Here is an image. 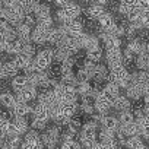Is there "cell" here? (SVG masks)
I'll list each match as a JSON object with an SVG mask.
<instances>
[{
  "mask_svg": "<svg viewBox=\"0 0 149 149\" xmlns=\"http://www.w3.org/2000/svg\"><path fill=\"white\" fill-rule=\"evenodd\" d=\"M25 86H28V78L25 76V74H16V76L12 78V81H10V88H12V91H13L15 94L19 92L21 89H24Z\"/></svg>",
  "mask_w": 149,
  "mask_h": 149,
  "instance_id": "cb8c5ba5",
  "label": "cell"
},
{
  "mask_svg": "<svg viewBox=\"0 0 149 149\" xmlns=\"http://www.w3.org/2000/svg\"><path fill=\"white\" fill-rule=\"evenodd\" d=\"M133 84H137L140 86H149V74L146 70H137L130 73V81Z\"/></svg>",
  "mask_w": 149,
  "mask_h": 149,
  "instance_id": "ac0fdd59",
  "label": "cell"
},
{
  "mask_svg": "<svg viewBox=\"0 0 149 149\" xmlns=\"http://www.w3.org/2000/svg\"><path fill=\"white\" fill-rule=\"evenodd\" d=\"M133 63L137 67V70H148V67H149V56H148V53L137 54L134 57Z\"/></svg>",
  "mask_w": 149,
  "mask_h": 149,
  "instance_id": "8d00e7d4",
  "label": "cell"
},
{
  "mask_svg": "<svg viewBox=\"0 0 149 149\" xmlns=\"http://www.w3.org/2000/svg\"><path fill=\"white\" fill-rule=\"evenodd\" d=\"M101 127H102V129H105V130H108V132H113V133H114V132H117V130H118L120 123H118L117 117L105 114V116H104V118H102V121H101Z\"/></svg>",
  "mask_w": 149,
  "mask_h": 149,
  "instance_id": "44dd1931",
  "label": "cell"
},
{
  "mask_svg": "<svg viewBox=\"0 0 149 149\" xmlns=\"http://www.w3.org/2000/svg\"><path fill=\"white\" fill-rule=\"evenodd\" d=\"M124 145H126L127 149H146L145 140H143L140 136H132V137H127Z\"/></svg>",
  "mask_w": 149,
  "mask_h": 149,
  "instance_id": "f1b7e54d",
  "label": "cell"
},
{
  "mask_svg": "<svg viewBox=\"0 0 149 149\" xmlns=\"http://www.w3.org/2000/svg\"><path fill=\"white\" fill-rule=\"evenodd\" d=\"M2 35H3L5 41H13V40H16V31H15V28L10 26L9 24H8V26L5 28V31L2 32Z\"/></svg>",
  "mask_w": 149,
  "mask_h": 149,
  "instance_id": "60d3db41",
  "label": "cell"
},
{
  "mask_svg": "<svg viewBox=\"0 0 149 149\" xmlns=\"http://www.w3.org/2000/svg\"><path fill=\"white\" fill-rule=\"evenodd\" d=\"M53 28H47L42 25H35L34 31H31V42L34 45H44L48 42V37Z\"/></svg>",
  "mask_w": 149,
  "mask_h": 149,
  "instance_id": "5b68a950",
  "label": "cell"
},
{
  "mask_svg": "<svg viewBox=\"0 0 149 149\" xmlns=\"http://www.w3.org/2000/svg\"><path fill=\"white\" fill-rule=\"evenodd\" d=\"M81 127H82V121H81V118H79L78 116H73V117L69 120V123L66 124V127H64V129H66L67 132H70L72 134L78 136V133H79Z\"/></svg>",
  "mask_w": 149,
  "mask_h": 149,
  "instance_id": "e575fe53",
  "label": "cell"
},
{
  "mask_svg": "<svg viewBox=\"0 0 149 149\" xmlns=\"http://www.w3.org/2000/svg\"><path fill=\"white\" fill-rule=\"evenodd\" d=\"M101 94L107 98V100H110L111 102L120 95V88H118V85L117 84H114L113 81H108V82H105V86L101 89Z\"/></svg>",
  "mask_w": 149,
  "mask_h": 149,
  "instance_id": "5bb4252c",
  "label": "cell"
},
{
  "mask_svg": "<svg viewBox=\"0 0 149 149\" xmlns=\"http://www.w3.org/2000/svg\"><path fill=\"white\" fill-rule=\"evenodd\" d=\"M32 111V107L28 102H22V101H16L15 105L10 108V113L13 117H26L29 116Z\"/></svg>",
  "mask_w": 149,
  "mask_h": 149,
  "instance_id": "2e32d148",
  "label": "cell"
},
{
  "mask_svg": "<svg viewBox=\"0 0 149 149\" xmlns=\"http://www.w3.org/2000/svg\"><path fill=\"white\" fill-rule=\"evenodd\" d=\"M53 48L50 47H44L42 50H40L34 58H32V64L35 67V70L40 73V72H45L51 64H53Z\"/></svg>",
  "mask_w": 149,
  "mask_h": 149,
  "instance_id": "7a4b0ae2",
  "label": "cell"
},
{
  "mask_svg": "<svg viewBox=\"0 0 149 149\" xmlns=\"http://www.w3.org/2000/svg\"><path fill=\"white\" fill-rule=\"evenodd\" d=\"M2 58H3V57H2V54H0V60H2ZM0 63H2V61H0Z\"/></svg>",
  "mask_w": 149,
  "mask_h": 149,
  "instance_id": "f907efd6",
  "label": "cell"
},
{
  "mask_svg": "<svg viewBox=\"0 0 149 149\" xmlns=\"http://www.w3.org/2000/svg\"><path fill=\"white\" fill-rule=\"evenodd\" d=\"M22 24H25V25H28V26H31V28H32V26L37 24V21H35V18L32 16V13H29V15H25V18H24Z\"/></svg>",
  "mask_w": 149,
  "mask_h": 149,
  "instance_id": "ee69618b",
  "label": "cell"
},
{
  "mask_svg": "<svg viewBox=\"0 0 149 149\" xmlns=\"http://www.w3.org/2000/svg\"><path fill=\"white\" fill-rule=\"evenodd\" d=\"M53 2L57 5V6H60V8H63L64 5H67V3H70V2H73V0H53Z\"/></svg>",
  "mask_w": 149,
  "mask_h": 149,
  "instance_id": "c3c4849f",
  "label": "cell"
},
{
  "mask_svg": "<svg viewBox=\"0 0 149 149\" xmlns=\"http://www.w3.org/2000/svg\"><path fill=\"white\" fill-rule=\"evenodd\" d=\"M32 15H34V18H35V21L37 19H40V18H44V16H48V15H51V9H50V6L47 5V3H37V6L34 8V10H32Z\"/></svg>",
  "mask_w": 149,
  "mask_h": 149,
  "instance_id": "83f0119b",
  "label": "cell"
},
{
  "mask_svg": "<svg viewBox=\"0 0 149 149\" xmlns=\"http://www.w3.org/2000/svg\"><path fill=\"white\" fill-rule=\"evenodd\" d=\"M60 28L64 31V34L67 37H78L84 32V22L79 21V18L76 19H70V21H66L60 25Z\"/></svg>",
  "mask_w": 149,
  "mask_h": 149,
  "instance_id": "8992f818",
  "label": "cell"
},
{
  "mask_svg": "<svg viewBox=\"0 0 149 149\" xmlns=\"http://www.w3.org/2000/svg\"><path fill=\"white\" fill-rule=\"evenodd\" d=\"M136 8H137V9H140V10H146V12H148V8H149V0H137Z\"/></svg>",
  "mask_w": 149,
  "mask_h": 149,
  "instance_id": "f6af8a7d",
  "label": "cell"
},
{
  "mask_svg": "<svg viewBox=\"0 0 149 149\" xmlns=\"http://www.w3.org/2000/svg\"><path fill=\"white\" fill-rule=\"evenodd\" d=\"M94 110H95V113H100V114H102V116H105V114H108V111L113 108V102L110 101V100H107L101 92H100V95L97 97V98H94Z\"/></svg>",
  "mask_w": 149,
  "mask_h": 149,
  "instance_id": "7c38bea8",
  "label": "cell"
},
{
  "mask_svg": "<svg viewBox=\"0 0 149 149\" xmlns=\"http://www.w3.org/2000/svg\"><path fill=\"white\" fill-rule=\"evenodd\" d=\"M12 60L15 61V64L18 66L19 70H24V69L32 61V57L28 56V54H25V53H18V54H15V57H13Z\"/></svg>",
  "mask_w": 149,
  "mask_h": 149,
  "instance_id": "d6a6232c",
  "label": "cell"
},
{
  "mask_svg": "<svg viewBox=\"0 0 149 149\" xmlns=\"http://www.w3.org/2000/svg\"><path fill=\"white\" fill-rule=\"evenodd\" d=\"M97 47H101L100 45V40L97 35H92V34H86L85 35V40H84V45H82V50H94Z\"/></svg>",
  "mask_w": 149,
  "mask_h": 149,
  "instance_id": "d590c367",
  "label": "cell"
},
{
  "mask_svg": "<svg viewBox=\"0 0 149 149\" xmlns=\"http://www.w3.org/2000/svg\"><path fill=\"white\" fill-rule=\"evenodd\" d=\"M5 44H6V41H5V38H3V35L0 34V53L3 51V47H5Z\"/></svg>",
  "mask_w": 149,
  "mask_h": 149,
  "instance_id": "681fc988",
  "label": "cell"
},
{
  "mask_svg": "<svg viewBox=\"0 0 149 149\" xmlns=\"http://www.w3.org/2000/svg\"><path fill=\"white\" fill-rule=\"evenodd\" d=\"M91 88H92L91 81H78L76 85H74V89H76L78 95H81L82 98H88Z\"/></svg>",
  "mask_w": 149,
  "mask_h": 149,
  "instance_id": "f546056e",
  "label": "cell"
},
{
  "mask_svg": "<svg viewBox=\"0 0 149 149\" xmlns=\"http://www.w3.org/2000/svg\"><path fill=\"white\" fill-rule=\"evenodd\" d=\"M6 79H9V73H8L5 61H2L0 63V81H6Z\"/></svg>",
  "mask_w": 149,
  "mask_h": 149,
  "instance_id": "7bdbcfd3",
  "label": "cell"
},
{
  "mask_svg": "<svg viewBox=\"0 0 149 149\" xmlns=\"http://www.w3.org/2000/svg\"><path fill=\"white\" fill-rule=\"evenodd\" d=\"M118 123L120 124H126V123H130V121H134V116L130 110H126V111H120L118 113V117H117Z\"/></svg>",
  "mask_w": 149,
  "mask_h": 149,
  "instance_id": "f35d334b",
  "label": "cell"
},
{
  "mask_svg": "<svg viewBox=\"0 0 149 149\" xmlns=\"http://www.w3.org/2000/svg\"><path fill=\"white\" fill-rule=\"evenodd\" d=\"M148 88L149 86H140L137 84H133V82H129V85L124 88L126 91V97L130 100V101H139L142 97L148 95Z\"/></svg>",
  "mask_w": 149,
  "mask_h": 149,
  "instance_id": "52a82bcc",
  "label": "cell"
},
{
  "mask_svg": "<svg viewBox=\"0 0 149 149\" xmlns=\"http://www.w3.org/2000/svg\"><path fill=\"white\" fill-rule=\"evenodd\" d=\"M16 31V40H19L21 42H31V26L25 25V24H19L18 26H15Z\"/></svg>",
  "mask_w": 149,
  "mask_h": 149,
  "instance_id": "d6986e66",
  "label": "cell"
},
{
  "mask_svg": "<svg viewBox=\"0 0 149 149\" xmlns=\"http://www.w3.org/2000/svg\"><path fill=\"white\" fill-rule=\"evenodd\" d=\"M31 116H32V120H38V121L48 123V120H50L48 107H47V105H42V104H37L35 107H32Z\"/></svg>",
  "mask_w": 149,
  "mask_h": 149,
  "instance_id": "4fadbf2b",
  "label": "cell"
},
{
  "mask_svg": "<svg viewBox=\"0 0 149 149\" xmlns=\"http://www.w3.org/2000/svg\"><path fill=\"white\" fill-rule=\"evenodd\" d=\"M16 102V97L15 94L9 92V91H2L0 92V107H5L8 110H10Z\"/></svg>",
  "mask_w": 149,
  "mask_h": 149,
  "instance_id": "484cf974",
  "label": "cell"
},
{
  "mask_svg": "<svg viewBox=\"0 0 149 149\" xmlns=\"http://www.w3.org/2000/svg\"><path fill=\"white\" fill-rule=\"evenodd\" d=\"M0 92H2V91H0Z\"/></svg>",
  "mask_w": 149,
  "mask_h": 149,
  "instance_id": "816d5d0a",
  "label": "cell"
},
{
  "mask_svg": "<svg viewBox=\"0 0 149 149\" xmlns=\"http://www.w3.org/2000/svg\"><path fill=\"white\" fill-rule=\"evenodd\" d=\"M69 57L67 51L63 48V47H56V50H53V58L58 63H61L63 60H66Z\"/></svg>",
  "mask_w": 149,
  "mask_h": 149,
  "instance_id": "ab89813d",
  "label": "cell"
},
{
  "mask_svg": "<svg viewBox=\"0 0 149 149\" xmlns=\"http://www.w3.org/2000/svg\"><path fill=\"white\" fill-rule=\"evenodd\" d=\"M45 127H47V123H44V121H38V120H32L31 121V129H34L37 132H42Z\"/></svg>",
  "mask_w": 149,
  "mask_h": 149,
  "instance_id": "b9f144b4",
  "label": "cell"
},
{
  "mask_svg": "<svg viewBox=\"0 0 149 149\" xmlns=\"http://www.w3.org/2000/svg\"><path fill=\"white\" fill-rule=\"evenodd\" d=\"M110 70V81H113L114 84L118 85V88L124 89L127 85H129V81H130V73L127 70V67L124 64H118V66H114Z\"/></svg>",
  "mask_w": 149,
  "mask_h": 149,
  "instance_id": "3957f363",
  "label": "cell"
},
{
  "mask_svg": "<svg viewBox=\"0 0 149 149\" xmlns=\"http://www.w3.org/2000/svg\"><path fill=\"white\" fill-rule=\"evenodd\" d=\"M104 57V53H102V47H97L94 50H88L86 54H85V60L88 61H92V63H100Z\"/></svg>",
  "mask_w": 149,
  "mask_h": 149,
  "instance_id": "1f68e13d",
  "label": "cell"
},
{
  "mask_svg": "<svg viewBox=\"0 0 149 149\" xmlns=\"http://www.w3.org/2000/svg\"><path fill=\"white\" fill-rule=\"evenodd\" d=\"M136 3H137V0H120V5L130 6V8H136Z\"/></svg>",
  "mask_w": 149,
  "mask_h": 149,
  "instance_id": "bcb514c9",
  "label": "cell"
},
{
  "mask_svg": "<svg viewBox=\"0 0 149 149\" xmlns=\"http://www.w3.org/2000/svg\"><path fill=\"white\" fill-rule=\"evenodd\" d=\"M113 108L117 110L118 113L120 111H126V110H130L132 108V101L126 97V95H118L114 101H113Z\"/></svg>",
  "mask_w": 149,
  "mask_h": 149,
  "instance_id": "603a6c76",
  "label": "cell"
},
{
  "mask_svg": "<svg viewBox=\"0 0 149 149\" xmlns=\"http://www.w3.org/2000/svg\"><path fill=\"white\" fill-rule=\"evenodd\" d=\"M60 133H61V129L58 126H56V124L47 126L42 130V133L40 134L44 148H47V149H57L58 142H60Z\"/></svg>",
  "mask_w": 149,
  "mask_h": 149,
  "instance_id": "6da1fadb",
  "label": "cell"
},
{
  "mask_svg": "<svg viewBox=\"0 0 149 149\" xmlns=\"http://www.w3.org/2000/svg\"><path fill=\"white\" fill-rule=\"evenodd\" d=\"M78 113H82L85 116H92L95 113L92 100L91 98H81V104H79V111Z\"/></svg>",
  "mask_w": 149,
  "mask_h": 149,
  "instance_id": "836d02e7",
  "label": "cell"
},
{
  "mask_svg": "<svg viewBox=\"0 0 149 149\" xmlns=\"http://www.w3.org/2000/svg\"><path fill=\"white\" fill-rule=\"evenodd\" d=\"M37 101H38V104H42V105H47V107L60 104V102L56 100V97H54V94H53V89H45V91L38 92Z\"/></svg>",
  "mask_w": 149,
  "mask_h": 149,
  "instance_id": "9a60e30c",
  "label": "cell"
},
{
  "mask_svg": "<svg viewBox=\"0 0 149 149\" xmlns=\"http://www.w3.org/2000/svg\"><path fill=\"white\" fill-rule=\"evenodd\" d=\"M118 130L123 133V136L127 139V137H132V136H139V127L134 121H130V123H126V124H120Z\"/></svg>",
  "mask_w": 149,
  "mask_h": 149,
  "instance_id": "d4e9b609",
  "label": "cell"
},
{
  "mask_svg": "<svg viewBox=\"0 0 149 149\" xmlns=\"http://www.w3.org/2000/svg\"><path fill=\"white\" fill-rule=\"evenodd\" d=\"M37 95H38V89L37 88H34V86H31V85H28V86H25L24 89H21L19 92H16L15 94V97H16V101H22V102H32V101H35L37 100Z\"/></svg>",
  "mask_w": 149,
  "mask_h": 149,
  "instance_id": "8fae6325",
  "label": "cell"
},
{
  "mask_svg": "<svg viewBox=\"0 0 149 149\" xmlns=\"http://www.w3.org/2000/svg\"><path fill=\"white\" fill-rule=\"evenodd\" d=\"M22 45H24V42H21L19 40H13V41H6V44H5V47H3V51H2V53L15 56V54L21 53V50H22Z\"/></svg>",
  "mask_w": 149,
  "mask_h": 149,
  "instance_id": "4316f807",
  "label": "cell"
},
{
  "mask_svg": "<svg viewBox=\"0 0 149 149\" xmlns=\"http://www.w3.org/2000/svg\"><path fill=\"white\" fill-rule=\"evenodd\" d=\"M12 124L15 127V132L16 134L22 136L26 133V130L29 129V121L26 120V117H12Z\"/></svg>",
  "mask_w": 149,
  "mask_h": 149,
  "instance_id": "ffe728a7",
  "label": "cell"
},
{
  "mask_svg": "<svg viewBox=\"0 0 149 149\" xmlns=\"http://www.w3.org/2000/svg\"><path fill=\"white\" fill-rule=\"evenodd\" d=\"M79 111V104L78 102H60L57 107V114L56 116H63L66 118H72L76 116Z\"/></svg>",
  "mask_w": 149,
  "mask_h": 149,
  "instance_id": "30bf717a",
  "label": "cell"
},
{
  "mask_svg": "<svg viewBox=\"0 0 149 149\" xmlns=\"http://www.w3.org/2000/svg\"><path fill=\"white\" fill-rule=\"evenodd\" d=\"M105 61H107V67L111 69L114 66L123 64V51L121 48H110L105 50Z\"/></svg>",
  "mask_w": 149,
  "mask_h": 149,
  "instance_id": "9c48e42d",
  "label": "cell"
},
{
  "mask_svg": "<svg viewBox=\"0 0 149 149\" xmlns=\"http://www.w3.org/2000/svg\"><path fill=\"white\" fill-rule=\"evenodd\" d=\"M97 21H98V25H100L101 31H108V29H111V28L114 26V24H116V21H114V18H113V15H111L110 12H104Z\"/></svg>",
  "mask_w": 149,
  "mask_h": 149,
  "instance_id": "7402d4cb",
  "label": "cell"
},
{
  "mask_svg": "<svg viewBox=\"0 0 149 149\" xmlns=\"http://www.w3.org/2000/svg\"><path fill=\"white\" fill-rule=\"evenodd\" d=\"M60 149H82L79 140L74 137V139H70V140H64V142H60Z\"/></svg>",
  "mask_w": 149,
  "mask_h": 149,
  "instance_id": "74e56055",
  "label": "cell"
},
{
  "mask_svg": "<svg viewBox=\"0 0 149 149\" xmlns=\"http://www.w3.org/2000/svg\"><path fill=\"white\" fill-rule=\"evenodd\" d=\"M97 132H98V124L92 120L86 121L82 124L79 133H78V140H86V139H97Z\"/></svg>",
  "mask_w": 149,
  "mask_h": 149,
  "instance_id": "ba28073f",
  "label": "cell"
},
{
  "mask_svg": "<svg viewBox=\"0 0 149 149\" xmlns=\"http://www.w3.org/2000/svg\"><path fill=\"white\" fill-rule=\"evenodd\" d=\"M104 12H105V9L102 6H98V5H89L85 10L88 19H91V21H97Z\"/></svg>",
  "mask_w": 149,
  "mask_h": 149,
  "instance_id": "4dcf8cb0",
  "label": "cell"
},
{
  "mask_svg": "<svg viewBox=\"0 0 149 149\" xmlns=\"http://www.w3.org/2000/svg\"><path fill=\"white\" fill-rule=\"evenodd\" d=\"M108 2H110V0H91L92 5H98V6H102V8H104Z\"/></svg>",
  "mask_w": 149,
  "mask_h": 149,
  "instance_id": "7dc6e473",
  "label": "cell"
},
{
  "mask_svg": "<svg viewBox=\"0 0 149 149\" xmlns=\"http://www.w3.org/2000/svg\"><path fill=\"white\" fill-rule=\"evenodd\" d=\"M81 13H82V8H81V5L76 3V2L73 0V2L64 5L63 8H60V9L57 10V19L63 24V22H66V21L79 18Z\"/></svg>",
  "mask_w": 149,
  "mask_h": 149,
  "instance_id": "277c9868",
  "label": "cell"
},
{
  "mask_svg": "<svg viewBox=\"0 0 149 149\" xmlns=\"http://www.w3.org/2000/svg\"><path fill=\"white\" fill-rule=\"evenodd\" d=\"M94 81L95 85H100L102 82L110 81V70L105 64H97L95 66V74H94Z\"/></svg>",
  "mask_w": 149,
  "mask_h": 149,
  "instance_id": "e0dca14e",
  "label": "cell"
}]
</instances>
